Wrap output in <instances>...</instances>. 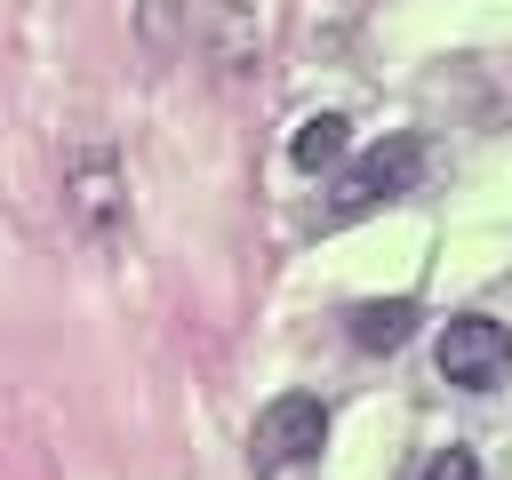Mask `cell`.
I'll list each match as a JSON object with an SVG mask.
<instances>
[{"mask_svg":"<svg viewBox=\"0 0 512 480\" xmlns=\"http://www.w3.org/2000/svg\"><path fill=\"white\" fill-rule=\"evenodd\" d=\"M320 440H328V408H320L312 392H280V400L256 416L248 456H256V472H296V464L320 456Z\"/></svg>","mask_w":512,"mask_h":480,"instance_id":"2","label":"cell"},{"mask_svg":"<svg viewBox=\"0 0 512 480\" xmlns=\"http://www.w3.org/2000/svg\"><path fill=\"white\" fill-rule=\"evenodd\" d=\"M112 192H120V184H112V160H104V152H80V184H72V200H80V216H88L96 232L112 224Z\"/></svg>","mask_w":512,"mask_h":480,"instance_id":"5","label":"cell"},{"mask_svg":"<svg viewBox=\"0 0 512 480\" xmlns=\"http://www.w3.org/2000/svg\"><path fill=\"white\" fill-rule=\"evenodd\" d=\"M504 368H512V328H504V320L464 312V320H448V328H440V376H448V384L488 392Z\"/></svg>","mask_w":512,"mask_h":480,"instance_id":"3","label":"cell"},{"mask_svg":"<svg viewBox=\"0 0 512 480\" xmlns=\"http://www.w3.org/2000/svg\"><path fill=\"white\" fill-rule=\"evenodd\" d=\"M424 176V136H384L376 152H360L344 176H336V200H328V224H352V216H368V208H384V200H400L408 184Z\"/></svg>","mask_w":512,"mask_h":480,"instance_id":"1","label":"cell"},{"mask_svg":"<svg viewBox=\"0 0 512 480\" xmlns=\"http://www.w3.org/2000/svg\"><path fill=\"white\" fill-rule=\"evenodd\" d=\"M424 480H480V456H472V448H440V456L424 464Z\"/></svg>","mask_w":512,"mask_h":480,"instance_id":"7","label":"cell"},{"mask_svg":"<svg viewBox=\"0 0 512 480\" xmlns=\"http://www.w3.org/2000/svg\"><path fill=\"white\" fill-rule=\"evenodd\" d=\"M344 328H352V344H360V352H400V344L416 336V296H392V304H352V312H344Z\"/></svg>","mask_w":512,"mask_h":480,"instance_id":"4","label":"cell"},{"mask_svg":"<svg viewBox=\"0 0 512 480\" xmlns=\"http://www.w3.org/2000/svg\"><path fill=\"white\" fill-rule=\"evenodd\" d=\"M288 160H296V168H328V160H344V120H336V112L304 120L296 144H288Z\"/></svg>","mask_w":512,"mask_h":480,"instance_id":"6","label":"cell"}]
</instances>
